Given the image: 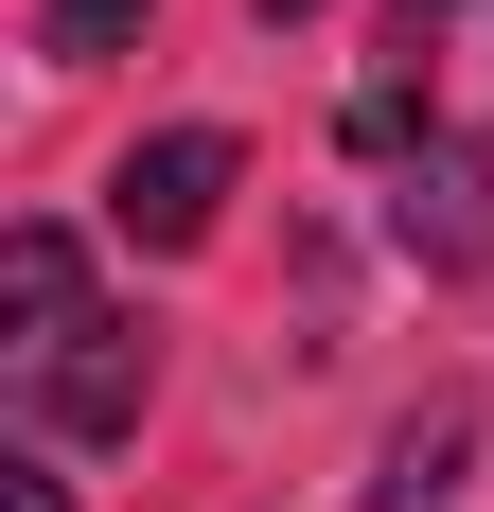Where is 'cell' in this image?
Instances as JSON below:
<instances>
[{"label": "cell", "mask_w": 494, "mask_h": 512, "mask_svg": "<svg viewBox=\"0 0 494 512\" xmlns=\"http://www.w3.org/2000/svg\"><path fill=\"white\" fill-rule=\"evenodd\" d=\"M265 18H318V0H265Z\"/></svg>", "instance_id": "cell-8"}, {"label": "cell", "mask_w": 494, "mask_h": 512, "mask_svg": "<svg viewBox=\"0 0 494 512\" xmlns=\"http://www.w3.org/2000/svg\"><path fill=\"white\" fill-rule=\"evenodd\" d=\"M124 36H142V0H36V53H53V71H106Z\"/></svg>", "instance_id": "cell-6"}, {"label": "cell", "mask_w": 494, "mask_h": 512, "mask_svg": "<svg viewBox=\"0 0 494 512\" xmlns=\"http://www.w3.org/2000/svg\"><path fill=\"white\" fill-rule=\"evenodd\" d=\"M142 389H159V336H142V318H89V336H53V354L18 371V407H36L53 442H124Z\"/></svg>", "instance_id": "cell-2"}, {"label": "cell", "mask_w": 494, "mask_h": 512, "mask_svg": "<svg viewBox=\"0 0 494 512\" xmlns=\"http://www.w3.org/2000/svg\"><path fill=\"white\" fill-rule=\"evenodd\" d=\"M0 512H71V495H53V460H18V495H0Z\"/></svg>", "instance_id": "cell-7"}, {"label": "cell", "mask_w": 494, "mask_h": 512, "mask_svg": "<svg viewBox=\"0 0 494 512\" xmlns=\"http://www.w3.org/2000/svg\"><path fill=\"white\" fill-rule=\"evenodd\" d=\"M230 177H247L230 124H159V142H124V177H106V230H124V248H195L212 212H230Z\"/></svg>", "instance_id": "cell-1"}, {"label": "cell", "mask_w": 494, "mask_h": 512, "mask_svg": "<svg viewBox=\"0 0 494 512\" xmlns=\"http://www.w3.org/2000/svg\"><path fill=\"white\" fill-rule=\"evenodd\" d=\"M389 230H406V265H494V142H424V177L389 195Z\"/></svg>", "instance_id": "cell-3"}, {"label": "cell", "mask_w": 494, "mask_h": 512, "mask_svg": "<svg viewBox=\"0 0 494 512\" xmlns=\"http://www.w3.org/2000/svg\"><path fill=\"white\" fill-rule=\"evenodd\" d=\"M459 442H477V407H424V424L389 442V477H371V495H389V512H424V495H459Z\"/></svg>", "instance_id": "cell-5"}, {"label": "cell", "mask_w": 494, "mask_h": 512, "mask_svg": "<svg viewBox=\"0 0 494 512\" xmlns=\"http://www.w3.org/2000/svg\"><path fill=\"white\" fill-rule=\"evenodd\" d=\"M0 318H18V336H0L18 371H36L53 336H89V265H71V230H18V248H0Z\"/></svg>", "instance_id": "cell-4"}]
</instances>
